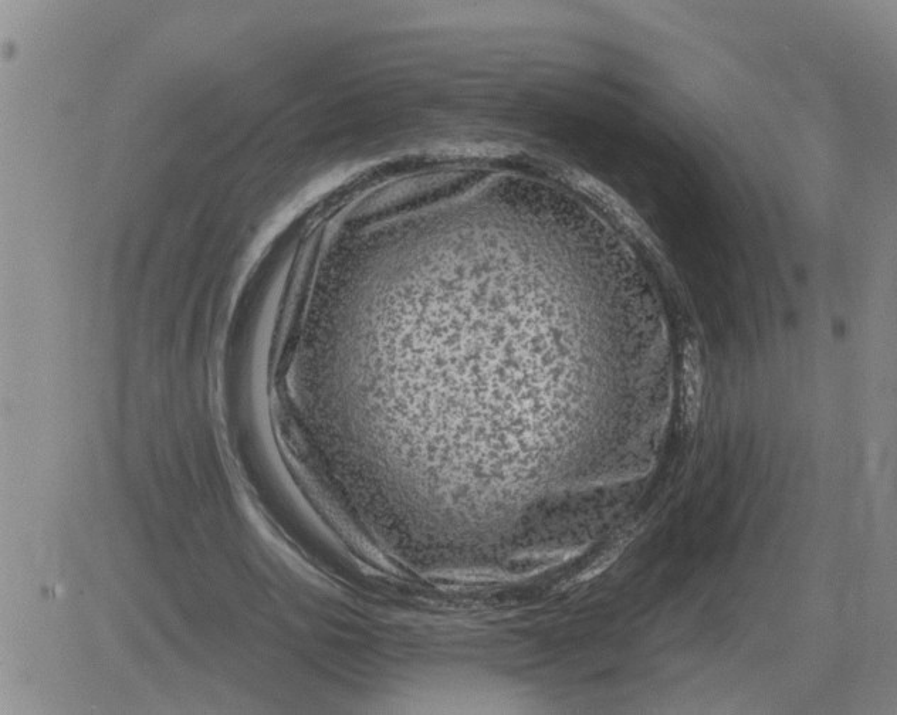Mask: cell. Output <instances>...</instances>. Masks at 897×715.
Wrapping results in <instances>:
<instances>
[{
    "label": "cell",
    "mask_w": 897,
    "mask_h": 715,
    "mask_svg": "<svg viewBox=\"0 0 897 715\" xmlns=\"http://www.w3.org/2000/svg\"><path fill=\"white\" fill-rule=\"evenodd\" d=\"M700 355L696 347L686 348L685 376H683V416L685 423L695 426L700 412V395H702V368Z\"/></svg>",
    "instance_id": "1"
}]
</instances>
